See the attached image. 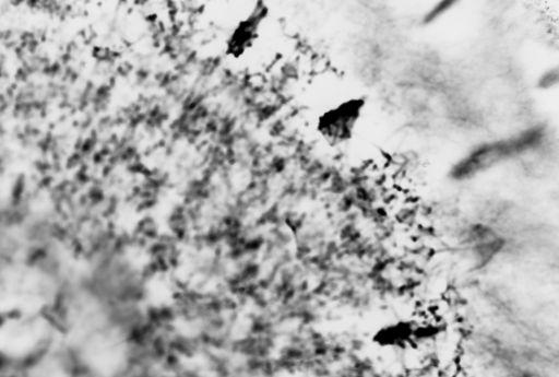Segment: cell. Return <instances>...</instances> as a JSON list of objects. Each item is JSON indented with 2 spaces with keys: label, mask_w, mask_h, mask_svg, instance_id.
<instances>
[{
  "label": "cell",
  "mask_w": 559,
  "mask_h": 377,
  "mask_svg": "<svg viewBox=\"0 0 559 377\" xmlns=\"http://www.w3.org/2000/svg\"><path fill=\"white\" fill-rule=\"evenodd\" d=\"M543 134L542 128H531L508 139L479 145L460 162L455 174L468 175L534 149L540 143Z\"/></svg>",
  "instance_id": "obj_2"
},
{
  "label": "cell",
  "mask_w": 559,
  "mask_h": 377,
  "mask_svg": "<svg viewBox=\"0 0 559 377\" xmlns=\"http://www.w3.org/2000/svg\"><path fill=\"white\" fill-rule=\"evenodd\" d=\"M267 4L255 3L251 12L231 30L225 43V55L239 59L250 51L259 40L269 17Z\"/></svg>",
  "instance_id": "obj_3"
},
{
  "label": "cell",
  "mask_w": 559,
  "mask_h": 377,
  "mask_svg": "<svg viewBox=\"0 0 559 377\" xmlns=\"http://www.w3.org/2000/svg\"><path fill=\"white\" fill-rule=\"evenodd\" d=\"M360 109L361 102L352 99L325 111L318 119L319 133L332 143L348 139Z\"/></svg>",
  "instance_id": "obj_4"
},
{
  "label": "cell",
  "mask_w": 559,
  "mask_h": 377,
  "mask_svg": "<svg viewBox=\"0 0 559 377\" xmlns=\"http://www.w3.org/2000/svg\"><path fill=\"white\" fill-rule=\"evenodd\" d=\"M454 4L452 1H442L439 2L429 13L426 15L425 21L430 22L444 13L449 8Z\"/></svg>",
  "instance_id": "obj_5"
},
{
  "label": "cell",
  "mask_w": 559,
  "mask_h": 377,
  "mask_svg": "<svg viewBox=\"0 0 559 377\" xmlns=\"http://www.w3.org/2000/svg\"><path fill=\"white\" fill-rule=\"evenodd\" d=\"M558 78L559 74L557 69L548 71L540 78L539 86L545 89L550 87L558 82Z\"/></svg>",
  "instance_id": "obj_6"
},
{
  "label": "cell",
  "mask_w": 559,
  "mask_h": 377,
  "mask_svg": "<svg viewBox=\"0 0 559 377\" xmlns=\"http://www.w3.org/2000/svg\"><path fill=\"white\" fill-rule=\"evenodd\" d=\"M372 343L384 361L396 366H407L419 361L429 341L426 327L414 320H397L378 329Z\"/></svg>",
  "instance_id": "obj_1"
}]
</instances>
